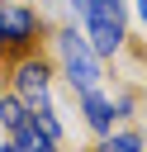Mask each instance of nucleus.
I'll use <instances>...</instances> for the list:
<instances>
[{
  "instance_id": "f257e3e1",
  "label": "nucleus",
  "mask_w": 147,
  "mask_h": 152,
  "mask_svg": "<svg viewBox=\"0 0 147 152\" xmlns=\"http://www.w3.org/2000/svg\"><path fill=\"white\" fill-rule=\"evenodd\" d=\"M85 43L95 52H114L123 43V0H85Z\"/></svg>"
},
{
  "instance_id": "f03ea898",
  "label": "nucleus",
  "mask_w": 147,
  "mask_h": 152,
  "mask_svg": "<svg viewBox=\"0 0 147 152\" xmlns=\"http://www.w3.org/2000/svg\"><path fill=\"white\" fill-rule=\"evenodd\" d=\"M62 66H66V81L85 95V90H95L100 86V62H95V48L85 43V38H76V28H66L62 38Z\"/></svg>"
},
{
  "instance_id": "7ed1b4c3",
  "label": "nucleus",
  "mask_w": 147,
  "mask_h": 152,
  "mask_svg": "<svg viewBox=\"0 0 147 152\" xmlns=\"http://www.w3.org/2000/svg\"><path fill=\"white\" fill-rule=\"evenodd\" d=\"M38 38V14L24 5H0V43L9 48H28Z\"/></svg>"
},
{
  "instance_id": "20e7f679",
  "label": "nucleus",
  "mask_w": 147,
  "mask_h": 152,
  "mask_svg": "<svg viewBox=\"0 0 147 152\" xmlns=\"http://www.w3.org/2000/svg\"><path fill=\"white\" fill-rule=\"evenodd\" d=\"M14 81H19V95H24V104L33 109V104H47V66L43 62H19V71H14Z\"/></svg>"
},
{
  "instance_id": "39448f33",
  "label": "nucleus",
  "mask_w": 147,
  "mask_h": 152,
  "mask_svg": "<svg viewBox=\"0 0 147 152\" xmlns=\"http://www.w3.org/2000/svg\"><path fill=\"white\" fill-rule=\"evenodd\" d=\"M81 100H85V119H90V128H100V133H104V128L114 124V104H109L100 90H85Z\"/></svg>"
},
{
  "instance_id": "423d86ee",
  "label": "nucleus",
  "mask_w": 147,
  "mask_h": 152,
  "mask_svg": "<svg viewBox=\"0 0 147 152\" xmlns=\"http://www.w3.org/2000/svg\"><path fill=\"white\" fill-rule=\"evenodd\" d=\"M14 147H19V152H52L57 142H52V138H47V133H43V128H38V124L28 119V124H24L19 133H14Z\"/></svg>"
},
{
  "instance_id": "0eeeda50",
  "label": "nucleus",
  "mask_w": 147,
  "mask_h": 152,
  "mask_svg": "<svg viewBox=\"0 0 147 152\" xmlns=\"http://www.w3.org/2000/svg\"><path fill=\"white\" fill-rule=\"evenodd\" d=\"M0 124H5L9 133H19V128L28 124V104L14 100V95H5V100H0Z\"/></svg>"
},
{
  "instance_id": "6e6552de",
  "label": "nucleus",
  "mask_w": 147,
  "mask_h": 152,
  "mask_svg": "<svg viewBox=\"0 0 147 152\" xmlns=\"http://www.w3.org/2000/svg\"><path fill=\"white\" fill-rule=\"evenodd\" d=\"M100 152H142V138L138 133H119V138H104Z\"/></svg>"
},
{
  "instance_id": "1a4fd4ad",
  "label": "nucleus",
  "mask_w": 147,
  "mask_h": 152,
  "mask_svg": "<svg viewBox=\"0 0 147 152\" xmlns=\"http://www.w3.org/2000/svg\"><path fill=\"white\" fill-rule=\"evenodd\" d=\"M138 14H142V24H147V0H138Z\"/></svg>"
},
{
  "instance_id": "9d476101",
  "label": "nucleus",
  "mask_w": 147,
  "mask_h": 152,
  "mask_svg": "<svg viewBox=\"0 0 147 152\" xmlns=\"http://www.w3.org/2000/svg\"><path fill=\"white\" fill-rule=\"evenodd\" d=\"M0 152H19V147H14V142H5V147H0Z\"/></svg>"
},
{
  "instance_id": "9b49d317",
  "label": "nucleus",
  "mask_w": 147,
  "mask_h": 152,
  "mask_svg": "<svg viewBox=\"0 0 147 152\" xmlns=\"http://www.w3.org/2000/svg\"><path fill=\"white\" fill-rule=\"evenodd\" d=\"M5 5H14V0H5Z\"/></svg>"
}]
</instances>
